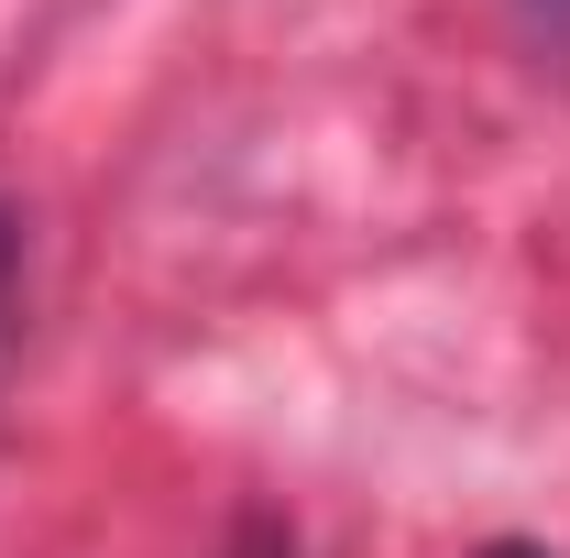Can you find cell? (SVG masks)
I'll return each mask as SVG.
<instances>
[{"label": "cell", "mask_w": 570, "mask_h": 558, "mask_svg": "<svg viewBox=\"0 0 570 558\" xmlns=\"http://www.w3.org/2000/svg\"><path fill=\"white\" fill-rule=\"evenodd\" d=\"M11 329H22V209L0 198V361H11Z\"/></svg>", "instance_id": "6da1fadb"}, {"label": "cell", "mask_w": 570, "mask_h": 558, "mask_svg": "<svg viewBox=\"0 0 570 558\" xmlns=\"http://www.w3.org/2000/svg\"><path fill=\"white\" fill-rule=\"evenodd\" d=\"M515 22H527L538 56H570V0H515Z\"/></svg>", "instance_id": "7a4b0ae2"}, {"label": "cell", "mask_w": 570, "mask_h": 558, "mask_svg": "<svg viewBox=\"0 0 570 558\" xmlns=\"http://www.w3.org/2000/svg\"><path fill=\"white\" fill-rule=\"evenodd\" d=\"M230 558H296V537H285L275 515H242L230 526Z\"/></svg>", "instance_id": "3957f363"}, {"label": "cell", "mask_w": 570, "mask_h": 558, "mask_svg": "<svg viewBox=\"0 0 570 558\" xmlns=\"http://www.w3.org/2000/svg\"><path fill=\"white\" fill-rule=\"evenodd\" d=\"M472 558H560V548H538V537H494V548H472Z\"/></svg>", "instance_id": "277c9868"}]
</instances>
